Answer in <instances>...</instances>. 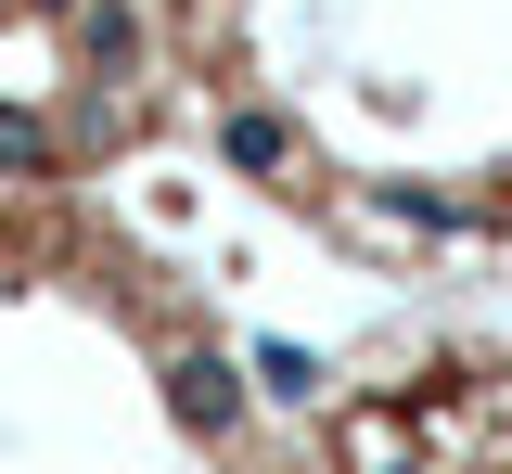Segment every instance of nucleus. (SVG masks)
Instances as JSON below:
<instances>
[{"mask_svg": "<svg viewBox=\"0 0 512 474\" xmlns=\"http://www.w3.org/2000/svg\"><path fill=\"white\" fill-rule=\"evenodd\" d=\"M0 474H333V449L116 180L0 167Z\"/></svg>", "mask_w": 512, "mask_h": 474, "instance_id": "2", "label": "nucleus"}, {"mask_svg": "<svg viewBox=\"0 0 512 474\" xmlns=\"http://www.w3.org/2000/svg\"><path fill=\"white\" fill-rule=\"evenodd\" d=\"M167 129V90L141 52V0H0V167L116 180Z\"/></svg>", "mask_w": 512, "mask_h": 474, "instance_id": "3", "label": "nucleus"}, {"mask_svg": "<svg viewBox=\"0 0 512 474\" xmlns=\"http://www.w3.org/2000/svg\"><path fill=\"white\" fill-rule=\"evenodd\" d=\"M167 129L359 270L512 257V0H141Z\"/></svg>", "mask_w": 512, "mask_h": 474, "instance_id": "1", "label": "nucleus"}]
</instances>
